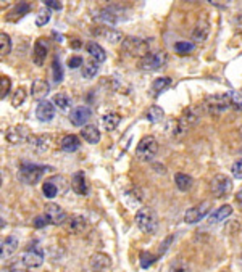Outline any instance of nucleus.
I'll return each instance as SVG.
<instances>
[{
  "mask_svg": "<svg viewBox=\"0 0 242 272\" xmlns=\"http://www.w3.org/2000/svg\"><path fill=\"white\" fill-rule=\"evenodd\" d=\"M136 224L144 234L153 235L158 229V218L155 211L150 208H139L136 213Z\"/></svg>",
  "mask_w": 242,
  "mask_h": 272,
  "instance_id": "nucleus-1",
  "label": "nucleus"
},
{
  "mask_svg": "<svg viewBox=\"0 0 242 272\" xmlns=\"http://www.w3.org/2000/svg\"><path fill=\"white\" fill-rule=\"evenodd\" d=\"M48 168L47 166H41V164H34V163H21L20 171H18V179L27 185H34L37 184L42 176L46 174V171Z\"/></svg>",
  "mask_w": 242,
  "mask_h": 272,
  "instance_id": "nucleus-2",
  "label": "nucleus"
},
{
  "mask_svg": "<svg viewBox=\"0 0 242 272\" xmlns=\"http://www.w3.org/2000/svg\"><path fill=\"white\" fill-rule=\"evenodd\" d=\"M44 263V249L39 245H34V247H29L23 253V256L20 258V261L16 263L13 268H18V269H36L42 266Z\"/></svg>",
  "mask_w": 242,
  "mask_h": 272,
  "instance_id": "nucleus-3",
  "label": "nucleus"
},
{
  "mask_svg": "<svg viewBox=\"0 0 242 272\" xmlns=\"http://www.w3.org/2000/svg\"><path fill=\"white\" fill-rule=\"evenodd\" d=\"M123 50L131 57H147L148 50H150V42L147 39H139V37H126L123 41Z\"/></svg>",
  "mask_w": 242,
  "mask_h": 272,
  "instance_id": "nucleus-4",
  "label": "nucleus"
},
{
  "mask_svg": "<svg viewBox=\"0 0 242 272\" xmlns=\"http://www.w3.org/2000/svg\"><path fill=\"white\" fill-rule=\"evenodd\" d=\"M157 152H158V142H157V138L152 137V136L142 137L139 140V143H137V147H136V155L141 161L153 159Z\"/></svg>",
  "mask_w": 242,
  "mask_h": 272,
  "instance_id": "nucleus-5",
  "label": "nucleus"
},
{
  "mask_svg": "<svg viewBox=\"0 0 242 272\" xmlns=\"http://www.w3.org/2000/svg\"><path fill=\"white\" fill-rule=\"evenodd\" d=\"M208 112L213 114H219L226 110L231 108V102H229V95L226 93H215V95H210L205 98V103H203Z\"/></svg>",
  "mask_w": 242,
  "mask_h": 272,
  "instance_id": "nucleus-6",
  "label": "nucleus"
},
{
  "mask_svg": "<svg viewBox=\"0 0 242 272\" xmlns=\"http://www.w3.org/2000/svg\"><path fill=\"white\" fill-rule=\"evenodd\" d=\"M167 60H168L167 52H163V50L162 52H152V53H148L147 57L141 58L139 68L142 71H157L167 65Z\"/></svg>",
  "mask_w": 242,
  "mask_h": 272,
  "instance_id": "nucleus-7",
  "label": "nucleus"
},
{
  "mask_svg": "<svg viewBox=\"0 0 242 272\" xmlns=\"http://www.w3.org/2000/svg\"><path fill=\"white\" fill-rule=\"evenodd\" d=\"M212 192L215 198H224L233 192V179L226 174H217L212 179Z\"/></svg>",
  "mask_w": 242,
  "mask_h": 272,
  "instance_id": "nucleus-8",
  "label": "nucleus"
},
{
  "mask_svg": "<svg viewBox=\"0 0 242 272\" xmlns=\"http://www.w3.org/2000/svg\"><path fill=\"white\" fill-rule=\"evenodd\" d=\"M31 137V129L29 126L26 124H16L8 127L7 132H5V138H7V142L13 143V145H18V143H23L27 142Z\"/></svg>",
  "mask_w": 242,
  "mask_h": 272,
  "instance_id": "nucleus-9",
  "label": "nucleus"
},
{
  "mask_svg": "<svg viewBox=\"0 0 242 272\" xmlns=\"http://www.w3.org/2000/svg\"><path fill=\"white\" fill-rule=\"evenodd\" d=\"M44 216L47 218L48 224L52 226H62L67 223V213L65 209L57 203H47L46 208H44Z\"/></svg>",
  "mask_w": 242,
  "mask_h": 272,
  "instance_id": "nucleus-10",
  "label": "nucleus"
},
{
  "mask_svg": "<svg viewBox=\"0 0 242 272\" xmlns=\"http://www.w3.org/2000/svg\"><path fill=\"white\" fill-rule=\"evenodd\" d=\"M210 206H212L210 202H203L200 204H195V206L189 208L184 214V223L186 224L199 223V221H202L208 213H210Z\"/></svg>",
  "mask_w": 242,
  "mask_h": 272,
  "instance_id": "nucleus-11",
  "label": "nucleus"
},
{
  "mask_svg": "<svg viewBox=\"0 0 242 272\" xmlns=\"http://www.w3.org/2000/svg\"><path fill=\"white\" fill-rule=\"evenodd\" d=\"M121 13H123V8L117 7V5H112V7L102 8L97 15V20L102 21V23H107V24H115V23H118V21L123 20V15Z\"/></svg>",
  "mask_w": 242,
  "mask_h": 272,
  "instance_id": "nucleus-12",
  "label": "nucleus"
},
{
  "mask_svg": "<svg viewBox=\"0 0 242 272\" xmlns=\"http://www.w3.org/2000/svg\"><path fill=\"white\" fill-rule=\"evenodd\" d=\"M63 226H65V230H67L68 234L78 235V234H82V232L87 229V219L81 214H74V216H71V218H68L67 223H65Z\"/></svg>",
  "mask_w": 242,
  "mask_h": 272,
  "instance_id": "nucleus-13",
  "label": "nucleus"
},
{
  "mask_svg": "<svg viewBox=\"0 0 242 272\" xmlns=\"http://www.w3.org/2000/svg\"><path fill=\"white\" fill-rule=\"evenodd\" d=\"M91 116H92V112H91V108L89 107H86V105H82V107H76L71 110V113H70V121H71V124L73 126H78V127H84L87 121L91 119Z\"/></svg>",
  "mask_w": 242,
  "mask_h": 272,
  "instance_id": "nucleus-14",
  "label": "nucleus"
},
{
  "mask_svg": "<svg viewBox=\"0 0 242 272\" xmlns=\"http://www.w3.org/2000/svg\"><path fill=\"white\" fill-rule=\"evenodd\" d=\"M55 116V105L52 102H47V100H42L39 102L36 108V118L41 121V123H50Z\"/></svg>",
  "mask_w": 242,
  "mask_h": 272,
  "instance_id": "nucleus-15",
  "label": "nucleus"
},
{
  "mask_svg": "<svg viewBox=\"0 0 242 272\" xmlns=\"http://www.w3.org/2000/svg\"><path fill=\"white\" fill-rule=\"evenodd\" d=\"M91 269L97 272H105L108 269H112V258L105 253H94L91 256Z\"/></svg>",
  "mask_w": 242,
  "mask_h": 272,
  "instance_id": "nucleus-16",
  "label": "nucleus"
},
{
  "mask_svg": "<svg viewBox=\"0 0 242 272\" xmlns=\"http://www.w3.org/2000/svg\"><path fill=\"white\" fill-rule=\"evenodd\" d=\"M47 53H48L47 41L44 37L37 39L36 44H34V52H32V62L36 63V66H42L44 63H46Z\"/></svg>",
  "mask_w": 242,
  "mask_h": 272,
  "instance_id": "nucleus-17",
  "label": "nucleus"
},
{
  "mask_svg": "<svg viewBox=\"0 0 242 272\" xmlns=\"http://www.w3.org/2000/svg\"><path fill=\"white\" fill-rule=\"evenodd\" d=\"M94 34L102 37L103 41H107L108 44H118L120 41H123V34H121L120 31L113 29V27H108V26H97Z\"/></svg>",
  "mask_w": 242,
  "mask_h": 272,
  "instance_id": "nucleus-18",
  "label": "nucleus"
},
{
  "mask_svg": "<svg viewBox=\"0 0 242 272\" xmlns=\"http://www.w3.org/2000/svg\"><path fill=\"white\" fill-rule=\"evenodd\" d=\"M210 34V23L207 20H199L192 31V44H203Z\"/></svg>",
  "mask_w": 242,
  "mask_h": 272,
  "instance_id": "nucleus-19",
  "label": "nucleus"
},
{
  "mask_svg": "<svg viewBox=\"0 0 242 272\" xmlns=\"http://www.w3.org/2000/svg\"><path fill=\"white\" fill-rule=\"evenodd\" d=\"M199 113H197V108H188L184 110V113L181 114V118L178 119L179 121V126H181V131H188L191 126H194L197 121H199Z\"/></svg>",
  "mask_w": 242,
  "mask_h": 272,
  "instance_id": "nucleus-20",
  "label": "nucleus"
},
{
  "mask_svg": "<svg viewBox=\"0 0 242 272\" xmlns=\"http://www.w3.org/2000/svg\"><path fill=\"white\" fill-rule=\"evenodd\" d=\"M50 140H52L50 136H31L27 142H29L32 150H36V152H39V153H44V152H48V150H50Z\"/></svg>",
  "mask_w": 242,
  "mask_h": 272,
  "instance_id": "nucleus-21",
  "label": "nucleus"
},
{
  "mask_svg": "<svg viewBox=\"0 0 242 272\" xmlns=\"http://www.w3.org/2000/svg\"><path fill=\"white\" fill-rule=\"evenodd\" d=\"M71 188H73L74 193H78L81 197L87 195V182L82 171H78V173H74L73 177H71Z\"/></svg>",
  "mask_w": 242,
  "mask_h": 272,
  "instance_id": "nucleus-22",
  "label": "nucleus"
},
{
  "mask_svg": "<svg viewBox=\"0 0 242 272\" xmlns=\"http://www.w3.org/2000/svg\"><path fill=\"white\" fill-rule=\"evenodd\" d=\"M50 92V86H48V82L46 79H36L32 82L31 86V95L37 98V100H42L47 97V93Z\"/></svg>",
  "mask_w": 242,
  "mask_h": 272,
  "instance_id": "nucleus-23",
  "label": "nucleus"
},
{
  "mask_svg": "<svg viewBox=\"0 0 242 272\" xmlns=\"http://www.w3.org/2000/svg\"><path fill=\"white\" fill-rule=\"evenodd\" d=\"M231 214H233V206H231V204H223V206L217 208L210 214V218H208V223H210V224L223 223V221H226Z\"/></svg>",
  "mask_w": 242,
  "mask_h": 272,
  "instance_id": "nucleus-24",
  "label": "nucleus"
},
{
  "mask_svg": "<svg viewBox=\"0 0 242 272\" xmlns=\"http://www.w3.org/2000/svg\"><path fill=\"white\" fill-rule=\"evenodd\" d=\"M81 137L84 138L87 143H91V145H96V143H98V140H100V131H98L97 126L94 124H86L81 131Z\"/></svg>",
  "mask_w": 242,
  "mask_h": 272,
  "instance_id": "nucleus-25",
  "label": "nucleus"
},
{
  "mask_svg": "<svg viewBox=\"0 0 242 272\" xmlns=\"http://www.w3.org/2000/svg\"><path fill=\"white\" fill-rule=\"evenodd\" d=\"M29 10H31L29 3H24V2L16 3L15 7L7 13V21H12V23H15V21H18V20L23 18L24 15H27Z\"/></svg>",
  "mask_w": 242,
  "mask_h": 272,
  "instance_id": "nucleus-26",
  "label": "nucleus"
},
{
  "mask_svg": "<svg viewBox=\"0 0 242 272\" xmlns=\"http://www.w3.org/2000/svg\"><path fill=\"white\" fill-rule=\"evenodd\" d=\"M124 200L129 206H139L142 200H144V193H142L139 187H131L124 192Z\"/></svg>",
  "mask_w": 242,
  "mask_h": 272,
  "instance_id": "nucleus-27",
  "label": "nucleus"
},
{
  "mask_svg": "<svg viewBox=\"0 0 242 272\" xmlns=\"http://www.w3.org/2000/svg\"><path fill=\"white\" fill-rule=\"evenodd\" d=\"M79 147H81V140H79V137L74 136V134L65 136L62 138V142H60V148H62L63 152H67V153H73Z\"/></svg>",
  "mask_w": 242,
  "mask_h": 272,
  "instance_id": "nucleus-28",
  "label": "nucleus"
},
{
  "mask_svg": "<svg viewBox=\"0 0 242 272\" xmlns=\"http://www.w3.org/2000/svg\"><path fill=\"white\" fill-rule=\"evenodd\" d=\"M86 50H87V53L91 55V58L96 60V62H98V63H102V62H105L107 60V53H105V50H103V47L100 45V44L89 42L86 45Z\"/></svg>",
  "mask_w": 242,
  "mask_h": 272,
  "instance_id": "nucleus-29",
  "label": "nucleus"
},
{
  "mask_svg": "<svg viewBox=\"0 0 242 272\" xmlns=\"http://www.w3.org/2000/svg\"><path fill=\"white\" fill-rule=\"evenodd\" d=\"M18 238L16 237H7V238H3L2 240V259H8L12 254L18 249Z\"/></svg>",
  "mask_w": 242,
  "mask_h": 272,
  "instance_id": "nucleus-30",
  "label": "nucleus"
},
{
  "mask_svg": "<svg viewBox=\"0 0 242 272\" xmlns=\"http://www.w3.org/2000/svg\"><path fill=\"white\" fill-rule=\"evenodd\" d=\"M171 86V79L167 76L163 77H157L155 81L152 82V87H150V92H152V97H158L162 92H165L167 89Z\"/></svg>",
  "mask_w": 242,
  "mask_h": 272,
  "instance_id": "nucleus-31",
  "label": "nucleus"
},
{
  "mask_svg": "<svg viewBox=\"0 0 242 272\" xmlns=\"http://www.w3.org/2000/svg\"><path fill=\"white\" fill-rule=\"evenodd\" d=\"M120 121H121V116H120L118 113L110 112V113H107V114L102 118V126H103V129H105V131L112 132V131H115V129L118 127Z\"/></svg>",
  "mask_w": 242,
  "mask_h": 272,
  "instance_id": "nucleus-32",
  "label": "nucleus"
},
{
  "mask_svg": "<svg viewBox=\"0 0 242 272\" xmlns=\"http://www.w3.org/2000/svg\"><path fill=\"white\" fill-rule=\"evenodd\" d=\"M174 184H176V187H178L181 192H188V190H191V188H192V185H194V179H192V177L188 176V174L178 173L174 176Z\"/></svg>",
  "mask_w": 242,
  "mask_h": 272,
  "instance_id": "nucleus-33",
  "label": "nucleus"
},
{
  "mask_svg": "<svg viewBox=\"0 0 242 272\" xmlns=\"http://www.w3.org/2000/svg\"><path fill=\"white\" fill-rule=\"evenodd\" d=\"M52 103H53L58 110H62V112H67V110L71 107V98H70L68 93L60 92V93H55V95H53Z\"/></svg>",
  "mask_w": 242,
  "mask_h": 272,
  "instance_id": "nucleus-34",
  "label": "nucleus"
},
{
  "mask_svg": "<svg viewBox=\"0 0 242 272\" xmlns=\"http://www.w3.org/2000/svg\"><path fill=\"white\" fill-rule=\"evenodd\" d=\"M98 62H96V60H89V62H84V65H82V71L81 74L84 79H92L97 73H98Z\"/></svg>",
  "mask_w": 242,
  "mask_h": 272,
  "instance_id": "nucleus-35",
  "label": "nucleus"
},
{
  "mask_svg": "<svg viewBox=\"0 0 242 272\" xmlns=\"http://www.w3.org/2000/svg\"><path fill=\"white\" fill-rule=\"evenodd\" d=\"M163 116H165V112L160 107H157V105H152L145 113V118L147 121H150V123H160L163 119Z\"/></svg>",
  "mask_w": 242,
  "mask_h": 272,
  "instance_id": "nucleus-36",
  "label": "nucleus"
},
{
  "mask_svg": "<svg viewBox=\"0 0 242 272\" xmlns=\"http://www.w3.org/2000/svg\"><path fill=\"white\" fill-rule=\"evenodd\" d=\"M0 45H2V48H0V55H2V57H7V55L12 52V41H10V36L7 32H2V34H0Z\"/></svg>",
  "mask_w": 242,
  "mask_h": 272,
  "instance_id": "nucleus-37",
  "label": "nucleus"
},
{
  "mask_svg": "<svg viewBox=\"0 0 242 272\" xmlns=\"http://www.w3.org/2000/svg\"><path fill=\"white\" fill-rule=\"evenodd\" d=\"M50 21V8L42 7L36 15V26H46Z\"/></svg>",
  "mask_w": 242,
  "mask_h": 272,
  "instance_id": "nucleus-38",
  "label": "nucleus"
},
{
  "mask_svg": "<svg viewBox=\"0 0 242 272\" xmlns=\"http://www.w3.org/2000/svg\"><path fill=\"white\" fill-rule=\"evenodd\" d=\"M174 50H176V53L178 55H188L194 50V44L188 42V41H179V42L174 44Z\"/></svg>",
  "mask_w": 242,
  "mask_h": 272,
  "instance_id": "nucleus-39",
  "label": "nucleus"
},
{
  "mask_svg": "<svg viewBox=\"0 0 242 272\" xmlns=\"http://www.w3.org/2000/svg\"><path fill=\"white\" fill-rule=\"evenodd\" d=\"M24 100H26V89L24 87H18L15 91V93H13V97H12V105L15 108H18V107H21V105L24 103Z\"/></svg>",
  "mask_w": 242,
  "mask_h": 272,
  "instance_id": "nucleus-40",
  "label": "nucleus"
},
{
  "mask_svg": "<svg viewBox=\"0 0 242 272\" xmlns=\"http://www.w3.org/2000/svg\"><path fill=\"white\" fill-rule=\"evenodd\" d=\"M10 89H12V81H10L8 76L0 77V98L5 100V97L10 93Z\"/></svg>",
  "mask_w": 242,
  "mask_h": 272,
  "instance_id": "nucleus-41",
  "label": "nucleus"
},
{
  "mask_svg": "<svg viewBox=\"0 0 242 272\" xmlns=\"http://www.w3.org/2000/svg\"><path fill=\"white\" fill-rule=\"evenodd\" d=\"M42 192H44V197H47V198H53V197H57V193H58V187L53 184V181H47L46 184L42 185Z\"/></svg>",
  "mask_w": 242,
  "mask_h": 272,
  "instance_id": "nucleus-42",
  "label": "nucleus"
},
{
  "mask_svg": "<svg viewBox=\"0 0 242 272\" xmlns=\"http://www.w3.org/2000/svg\"><path fill=\"white\" fill-rule=\"evenodd\" d=\"M52 71H53V81L57 82V84H58V82H62L63 81V68H62V65H60V60L58 58L53 60Z\"/></svg>",
  "mask_w": 242,
  "mask_h": 272,
  "instance_id": "nucleus-43",
  "label": "nucleus"
},
{
  "mask_svg": "<svg viewBox=\"0 0 242 272\" xmlns=\"http://www.w3.org/2000/svg\"><path fill=\"white\" fill-rule=\"evenodd\" d=\"M228 95H229L231 108H234V110H242V95H241V93H239V92H234V91H229Z\"/></svg>",
  "mask_w": 242,
  "mask_h": 272,
  "instance_id": "nucleus-44",
  "label": "nucleus"
},
{
  "mask_svg": "<svg viewBox=\"0 0 242 272\" xmlns=\"http://www.w3.org/2000/svg\"><path fill=\"white\" fill-rule=\"evenodd\" d=\"M157 261V256L155 254H152V253H147V251H142L141 253V266L144 269H147V268H150V266L155 263Z\"/></svg>",
  "mask_w": 242,
  "mask_h": 272,
  "instance_id": "nucleus-45",
  "label": "nucleus"
},
{
  "mask_svg": "<svg viewBox=\"0 0 242 272\" xmlns=\"http://www.w3.org/2000/svg\"><path fill=\"white\" fill-rule=\"evenodd\" d=\"M231 173H233L236 179H242V158L234 161V164L231 166Z\"/></svg>",
  "mask_w": 242,
  "mask_h": 272,
  "instance_id": "nucleus-46",
  "label": "nucleus"
},
{
  "mask_svg": "<svg viewBox=\"0 0 242 272\" xmlns=\"http://www.w3.org/2000/svg\"><path fill=\"white\" fill-rule=\"evenodd\" d=\"M168 272H191V271H189V268L184 263H179V261H178V263H173L171 266H169Z\"/></svg>",
  "mask_w": 242,
  "mask_h": 272,
  "instance_id": "nucleus-47",
  "label": "nucleus"
},
{
  "mask_svg": "<svg viewBox=\"0 0 242 272\" xmlns=\"http://www.w3.org/2000/svg\"><path fill=\"white\" fill-rule=\"evenodd\" d=\"M79 66H82V58L81 57H71L68 58V68L70 69H76V68H79Z\"/></svg>",
  "mask_w": 242,
  "mask_h": 272,
  "instance_id": "nucleus-48",
  "label": "nucleus"
},
{
  "mask_svg": "<svg viewBox=\"0 0 242 272\" xmlns=\"http://www.w3.org/2000/svg\"><path fill=\"white\" fill-rule=\"evenodd\" d=\"M44 7H47L50 10H62L63 5L62 2H58V0H46V2H44Z\"/></svg>",
  "mask_w": 242,
  "mask_h": 272,
  "instance_id": "nucleus-49",
  "label": "nucleus"
},
{
  "mask_svg": "<svg viewBox=\"0 0 242 272\" xmlns=\"http://www.w3.org/2000/svg\"><path fill=\"white\" fill-rule=\"evenodd\" d=\"M32 224H34L36 229H42V227H46L48 224V221L46 216H37V218L32 221Z\"/></svg>",
  "mask_w": 242,
  "mask_h": 272,
  "instance_id": "nucleus-50",
  "label": "nucleus"
},
{
  "mask_svg": "<svg viewBox=\"0 0 242 272\" xmlns=\"http://www.w3.org/2000/svg\"><path fill=\"white\" fill-rule=\"evenodd\" d=\"M70 45L73 47V48H79V47H81V42H79V39H73V42H70Z\"/></svg>",
  "mask_w": 242,
  "mask_h": 272,
  "instance_id": "nucleus-51",
  "label": "nucleus"
},
{
  "mask_svg": "<svg viewBox=\"0 0 242 272\" xmlns=\"http://www.w3.org/2000/svg\"><path fill=\"white\" fill-rule=\"evenodd\" d=\"M236 200H238L239 203H242V190H239V193L236 195Z\"/></svg>",
  "mask_w": 242,
  "mask_h": 272,
  "instance_id": "nucleus-52",
  "label": "nucleus"
},
{
  "mask_svg": "<svg viewBox=\"0 0 242 272\" xmlns=\"http://www.w3.org/2000/svg\"><path fill=\"white\" fill-rule=\"evenodd\" d=\"M239 131H241V136H242V126H241V129H239Z\"/></svg>",
  "mask_w": 242,
  "mask_h": 272,
  "instance_id": "nucleus-53",
  "label": "nucleus"
},
{
  "mask_svg": "<svg viewBox=\"0 0 242 272\" xmlns=\"http://www.w3.org/2000/svg\"><path fill=\"white\" fill-rule=\"evenodd\" d=\"M241 263H242V254H241Z\"/></svg>",
  "mask_w": 242,
  "mask_h": 272,
  "instance_id": "nucleus-54",
  "label": "nucleus"
},
{
  "mask_svg": "<svg viewBox=\"0 0 242 272\" xmlns=\"http://www.w3.org/2000/svg\"><path fill=\"white\" fill-rule=\"evenodd\" d=\"M94 272H97V271H94Z\"/></svg>",
  "mask_w": 242,
  "mask_h": 272,
  "instance_id": "nucleus-55",
  "label": "nucleus"
}]
</instances>
